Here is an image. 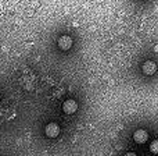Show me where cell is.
Here are the masks:
<instances>
[{"mask_svg":"<svg viewBox=\"0 0 158 156\" xmlns=\"http://www.w3.org/2000/svg\"><path fill=\"white\" fill-rule=\"evenodd\" d=\"M44 132H46V135L49 138H56V137H58V134H60V127H58V124H56V123H50L46 126Z\"/></svg>","mask_w":158,"mask_h":156,"instance_id":"6da1fadb","label":"cell"},{"mask_svg":"<svg viewBox=\"0 0 158 156\" xmlns=\"http://www.w3.org/2000/svg\"><path fill=\"white\" fill-rule=\"evenodd\" d=\"M63 110H64V113H67V114H74V113L78 110L77 102L72 100V99L65 100V102H64V105H63Z\"/></svg>","mask_w":158,"mask_h":156,"instance_id":"7a4b0ae2","label":"cell"},{"mask_svg":"<svg viewBox=\"0 0 158 156\" xmlns=\"http://www.w3.org/2000/svg\"><path fill=\"white\" fill-rule=\"evenodd\" d=\"M72 46V39L68 35H63L58 38V47L61 50H69Z\"/></svg>","mask_w":158,"mask_h":156,"instance_id":"3957f363","label":"cell"},{"mask_svg":"<svg viewBox=\"0 0 158 156\" xmlns=\"http://www.w3.org/2000/svg\"><path fill=\"white\" fill-rule=\"evenodd\" d=\"M133 140L136 141L137 144H144L146 141L148 140V134L146 130H136L133 134Z\"/></svg>","mask_w":158,"mask_h":156,"instance_id":"277c9868","label":"cell"},{"mask_svg":"<svg viewBox=\"0 0 158 156\" xmlns=\"http://www.w3.org/2000/svg\"><path fill=\"white\" fill-rule=\"evenodd\" d=\"M156 71H157V64L154 63V61H146V63L143 64V73H144V74L151 75Z\"/></svg>","mask_w":158,"mask_h":156,"instance_id":"5b68a950","label":"cell"},{"mask_svg":"<svg viewBox=\"0 0 158 156\" xmlns=\"http://www.w3.org/2000/svg\"><path fill=\"white\" fill-rule=\"evenodd\" d=\"M150 151L153 152V154H157V152H158V141H153V142H151Z\"/></svg>","mask_w":158,"mask_h":156,"instance_id":"8992f818","label":"cell"},{"mask_svg":"<svg viewBox=\"0 0 158 156\" xmlns=\"http://www.w3.org/2000/svg\"><path fill=\"white\" fill-rule=\"evenodd\" d=\"M125 156H137V155L133 154V152H128V154H125Z\"/></svg>","mask_w":158,"mask_h":156,"instance_id":"52a82bcc","label":"cell"}]
</instances>
